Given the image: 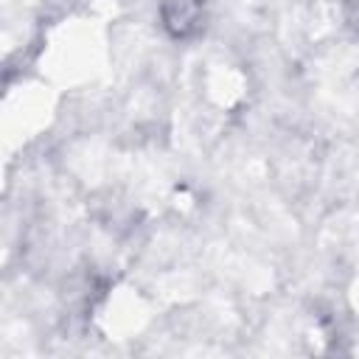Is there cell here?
Here are the masks:
<instances>
[{"label":"cell","mask_w":359,"mask_h":359,"mask_svg":"<svg viewBox=\"0 0 359 359\" xmlns=\"http://www.w3.org/2000/svg\"><path fill=\"white\" fill-rule=\"evenodd\" d=\"M205 0H163L160 11H163V22L174 36H188L202 14Z\"/></svg>","instance_id":"1"}]
</instances>
